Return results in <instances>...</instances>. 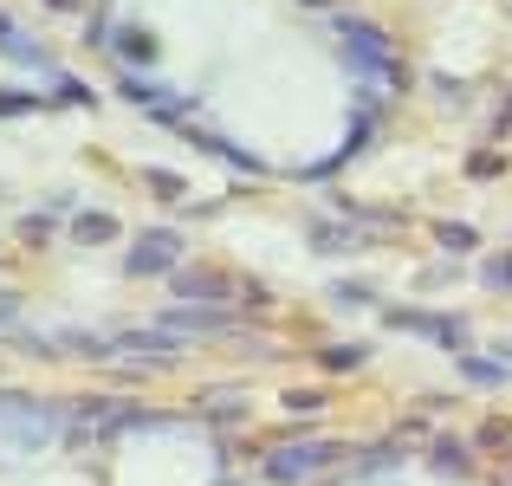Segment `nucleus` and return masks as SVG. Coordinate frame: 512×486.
I'll use <instances>...</instances> for the list:
<instances>
[{"label":"nucleus","instance_id":"obj_1","mask_svg":"<svg viewBox=\"0 0 512 486\" xmlns=\"http://www.w3.org/2000/svg\"><path fill=\"white\" fill-rule=\"evenodd\" d=\"M169 266H182V234H169V227H150V234H137V247L124 253V273H130V279L169 273Z\"/></svg>","mask_w":512,"mask_h":486},{"label":"nucleus","instance_id":"obj_2","mask_svg":"<svg viewBox=\"0 0 512 486\" xmlns=\"http://www.w3.org/2000/svg\"><path fill=\"white\" fill-rule=\"evenodd\" d=\"M325 461H331L325 441H292V448H273V454H266V480H273V486H299L305 474H318Z\"/></svg>","mask_w":512,"mask_h":486},{"label":"nucleus","instance_id":"obj_3","mask_svg":"<svg viewBox=\"0 0 512 486\" xmlns=\"http://www.w3.org/2000/svg\"><path fill=\"white\" fill-rule=\"evenodd\" d=\"M227 324H234V312H227V305H175V312H163V324H156V331H175V337H221Z\"/></svg>","mask_w":512,"mask_h":486},{"label":"nucleus","instance_id":"obj_4","mask_svg":"<svg viewBox=\"0 0 512 486\" xmlns=\"http://www.w3.org/2000/svg\"><path fill=\"white\" fill-rule=\"evenodd\" d=\"M169 286L182 305H227L234 299V279H221V273H175Z\"/></svg>","mask_w":512,"mask_h":486},{"label":"nucleus","instance_id":"obj_5","mask_svg":"<svg viewBox=\"0 0 512 486\" xmlns=\"http://www.w3.org/2000/svg\"><path fill=\"white\" fill-rule=\"evenodd\" d=\"M389 324H402V331H415V337H435V344H467V324L441 318V312H389Z\"/></svg>","mask_w":512,"mask_h":486},{"label":"nucleus","instance_id":"obj_6","mask_svg":"<svg viewBox=\"0 0 512 486\" xmlns=\"http://www.w3.org/2000/svg\"><path fill=\"white\" fill-rule=\"evenodd\" d=\"M461 376H467L474 389H500V383H506V363H500V357H474V350H467V357H461Z\"/></svg>","mask_w":512,"mask_h":486},{"label":"nucleus","instance_id":"obj_7","mask_svg":"<svg viewBox=\"0 0 512 486\" xmlns=\"http://www.w3.org/2000/svg\"><path fill=\"white\" fill-rule=\"evenodd\" d=\"M312 247H318V253H350V247H363V234H344L338 221H318V227H312Z\"/></svg>","mask_w":512,"mask_h":486},{"label":"nucleus","instance_id":"obj_8","mask_svg":"<svg viewBox=\"0 0 512 486\" xmlns=\"http://www.w3.org/2000/svg\"><path fill=\"white\" fill-rule=\"evenodd\" d=\"M435 240H441L448 253H474V247H480V227H467V221H441V227H435Z\"/></svg>","mask_w":512,"mask_h":486},{"label":"nucleus","instance_id":"obj_9","mask_svg":"<svg viewBox=\"0 0 512 486\" xmlns=\"http://www.w3.org/2000/svg\"><path fill=\"white\" fill-rule=\"evenodd\" d=\"M72 234L85 240V247H104V240L117 234V221H111V214H78V227H72Z\"/></svg>","mask_w":512,"mask_h":486},{"label":"nucleus","instance_id":"obj_10","mask_svg":"<svg viewBox=\"0 0 512 486\" xmlns=\"http://www.w3.org/2000/svg\"><path fill=\"white\" fill-rule=\"evenodd\" d=\"M0 46H7V52H20L26 65H39V46H33L26 33H13V20H7V13H0Z\"/></svg>","mask_w":512,"mask_h":486},{"label":"nucleus","instance_id":"obj_11","mask_svg":"<svg viewBox=\"0 0 512 486\" xmlns=\"http://www.w3.org/2000/svg\"><path fill=\"white\" fill-rule=\"evenodd\" d=\"M480 286H487V292H506V286H512V266H506V253H493V260L480 266Z\"/></svg>","mask_w":512,"mask_h":486},{"label":"nucleus","instance_id":"obj_12","mask_svg":"<svg viewBox=\"0 0 512 486\" xmlns=\"http://www.w3.org/2000/svg\"><path fill=\"white\" fill-rule=\"evenodd\" d=\"M435 467L461 474V467H467V448H461V441H435Z\"/></svg>","mask_w":512,"mask_h":486},{"label":"nucleus","instance_id":"obj_13","mask_svg":"<svg viewBox=\"0 0 512 486\" xmlns=\"http://www.w3.org/2000/svg\"><path fill=\"white\" fill-rule=\"evenodd\" d=\"M39 111V98H20V91H0V117H26Z\"/></svg>","mask_w":512,"mask_h":486},{"label":"nucleus","instance_id":"obj_14","mask_svg":"<svg viewBox=\"0 0 512 486\" xmlns=\"http://www.w3.org/2000/svg\"><path fill=\"white\" fill-rule=\"evenodd\" d=\"M150 188H156L163 201H175V195H182V182H175V175H150Z\"/></svg>","mask_w":512,"mask_h":486},{"label":"nucleus","instance_id":"obj_15","mask_svg":"<svg viewBox=\"0 0 512 486\" xmlns=\"http://www.w3.org/2000/svg\"><path fill=\"white\" fill-rule=\"evenodd\" d=\"M0 331H13V299H0Z\"/></svg>","mask_w":512,"mask_h":486},{"label":"nucleus","instance_id":"obj_16","mask_svg":"<svg viewBox=\"0 0 512 486\" xmlns=\"http://www.w3.org/2000/svg\"><path fill=\"white\" fill-rule=\"evenodd\" d=\"M312 7H325V0H312Z\"/></svg>","mask_w":512,"mask_h":486}]
</instances>
